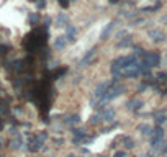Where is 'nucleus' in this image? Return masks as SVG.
<instances>
[{"label": "nucleus", "mask_w": 167, "mask_h": 157, "mask_svg": "<svg viewBox=\"0 0 167 157\" xmlns=\"http://www.w3.org/2000/svg\"><path fill=\"white\" fill-rule=\"evenodd\" d=\"M159 54L157 52H151V54L146 56V62L149 64V67H154V66H159Z\"/></svg>", "instance_id": "1"}, {"label": "nucleus", "mask_w": 167, "mask_h": 157, "mask_svg": "<svg viewBox=\"0 0 167 157\" xmlns=\"http://www.w3.org/2000/svg\"><path fill=\"white\" fill-rule=\"evenodd\" d=\"M149 36L152 38V41H157V43H162L165 39V34L162 33L161 30H151L149 31Z\"/></svg>", "instance_id": "2"}, {"label": "nucleus", "mask_w": 167, "mask_h": 157, "mask_svg": "<svg viewBox=\"0 0 167 157\" xmlns=\"http://www.w3.org/2000/svg\"><path fill=\"white\" fill-rule=\"evenodd\" d=\"M75 34H77V28L75 26H67L66 28V39L69 43L75 41Z\"/></svg>", "instance_id": "3"}, {"label": "nucleus", "mask_w": 167, "mask_h": 157, "mask_svg": "<svg viewBox=\"0 0 167 157\" xmlns=\"http://www.w3.org/2000/svg\"><path fill=\"white\" fill-rule=\"evenodd\" d=\"M66 46H67V39H66V36H59V38H56V43H54V47L58 51H62V49H66Z\"/></svg>", "instance_id": "4"}, {"label": "nucleus", "mask_w": 167, "mask_h": 157, "mask_svg": "<svg viewBox=\"0 0 167 157\" xmlns=\"http://www.w3.org/2000/svg\"><path fill=\"white\" fill-rule=\"evenodd\" d=\"M108 85H110V83L108 82H103V83H100V85L99 87H97V90H95V95L97 96H103L105 93H107V88H108Z\"/></svg>", "instance_id": "5"}, {"label": "nucleus", "mask_w": 167, "mask_h": 157, "mask_svg": "<svg viewBox=\"0 0 167 157\" xmlns=\"http://www.w3.org/2000/svg\"><path fill=\"white\" fill-rule=\"evenodd\" d=\"M142 106V102L141 100H131V102L128 103V108L129 110H138V108Z\"/></svg>", "instance_id": "6"}, {"label": "nucleus", "mask_w": 167, "mask_h": 157, "mask_svg": "<svg viewBox=\"0 0 167 157\" xmlns=\"http://www.w3.org/2000/svg\"><path fill=\"white\" fill-rule=\"evenodd\" d=\"M95 51H97V47H92V49L89 51L87 54H85V57L82 59V62H80V64H82V66H85V64H87V61H89V59H90L92 56H93V52H95Z\"/></svg>", "instance_id": "7"}, {"label": "nucleus", "mask_w": 167, "mask_h": 157, "mask_svg": "<svg viewBox=\"0 0 167 157\" xmlns=\"http://www.w3.org/2000/svg\"><path fill=\"white\" fill-rule=\"evenodd\" d=\"M22 147V136H17V139L12 141V149H20Z\"/></svg>", "instance_id": "8"}, {"label": "nucleus", "mask_w": 167, "mask_h": 157, "mask_svg": "<svg viewBox=\"0 0 167 157\" xmlns=\"http://www.w3.org/2000/svg\"><path fill=\"white\" fill-rule=\"evenodd\" d=\"M113 25H115V23H110V25H108L107 28H105V31H103V33H102V39H105V38H107V36L110 34V31H112Z\"/></svg>", "instance_id": "9"}, {"label": "nucleus", "mask_w": 167, "mask_h": 157, "mask_svg": "<svg viewBox=\"0 0 167 157\" xmlns=\"http://www.w3.org/2000/svg\"><path fill=\"white\" fill-rule=\"evenodd\" d=\"M103 116H105V119H107V121H110V119H113V116H115V111H113V110H107Z\"/></svg>", "instance_id": "10"}, {"label": "nucleus", "mask_w": 167, "mask_h": 157, "mask_svg": "<svg viewBox=\"0 0 167 157\" xmlns=\"http://www.w3.org/2000/svg\"><path fill=\"white\" fill-rule=\"evenodd\" d=\"M139 131L142 132V134H149V132H151V126H148V124H142V126H139Z\"/></svg>", "instance_id": "11"}, {"label": "nucleus", "mask_w": 167, "mask_h": 157, "mask_svg": "<svg viewBox=\"0 0 167 157\" xmlns=\"http://www.w3.org/2000/svg\"><path fill=\"white\" fill-rule=\"evenodd\" d=\"M28 20H30V23H36V21L39 20V17H38V13H30Z\"/></svg>", "instance_id": "12"}, {"label": "nucleus", "mask_w": 167, "mask_h": 157, "mask_svg": "<svg viewBox=\"0 0 167 157\" xmlns=\"http://www.w3.org/2000/svg\"><path fill=\"white\" fill-rule=\"evenodd\" d=\"M128 44H131V38H125V41L118 43L116 46H118V47H123V46H128Z\"/></svg>", "instance_id": "13"}, {"label": "nucleus", "mask_w": 167, "mask_h": 157, "mask_svg": "<svg viewBox=\"0 0 167 157\" xmlns=\"http://www.w3.org/2000/svg\"><path fill=\"white\" fill-rule=\"evenodd\" d=\"M7 51H8V46L7 44H0V56H5Z\"/></svg>", "instance_id": "14"}, {"label": "nucleus", "mask_w": 167, "mask_h": 157, "mask_svg": "<svg viewBox=\"0 0 167 157\" xmlns=\"http://www.w3.org/2000/svg\"><path fill=\"white\" fill-rule=\"evenodd\" d=\"M61 23H67V17H66V15H59V17H58V25H61Z\"/></svg>", "instance_id": "15"}, {"label": "nucleus", "mask_w": 167, "mask_h": 157, "mask_svg": "<svg viewBox=\"0 0 167 157\" xmlns=\"http://www.w3.org/2000/svg\"><path fill=\"white\" fill-rule=\"evenodd\" d=\"M125 142H126V144H125V146H126V147H129V149H131V147L134 146V144H133V139H129V138H128V139H126V141H125Z\"/></svg>", "instance_id": "16"}, {"label": "nucleus", "mask_w": 167, "mask_h": 157, "mask_svg": "<svg viewBox=\"0 0 167 157\" xmlns=\"http://www.w3.org/2000/svg\"><path fill=\"white\" fill-rule=\"evenodd\" d=\"M115 157H126V152H123V151H118V152H115Z\"/></svg>", "instance_id": "17"}, {"label": "nucleus", "mask_w": 167, "mask_h": 157, "mask_svg": "<svg viewBox=\"0 0 167 157\" xmlns=\"http://www.w3.org/2000/svg\"><path fill=\"white\" fill-rule=\"evenodd\" d=\"M44 5H46V2H44V0H39L36 7H38V8H44Z\"/></svg>", "instance_id": "18"}, {"label": "nucleus", "mask_w": 167, "mask_h": 157, "mask_svg": "<svg viewBox=\"0 0 167 157\" xmlns=\"http://www.w3.org/2000/svg\"><path fill=\"white\" fill-rule=\"evenodd\" d=\"M126 33H128V31H120V33H118V34L115 36V38H121V36H125Z\"/></svg>", "instance_id": "19"}]
</instances>
